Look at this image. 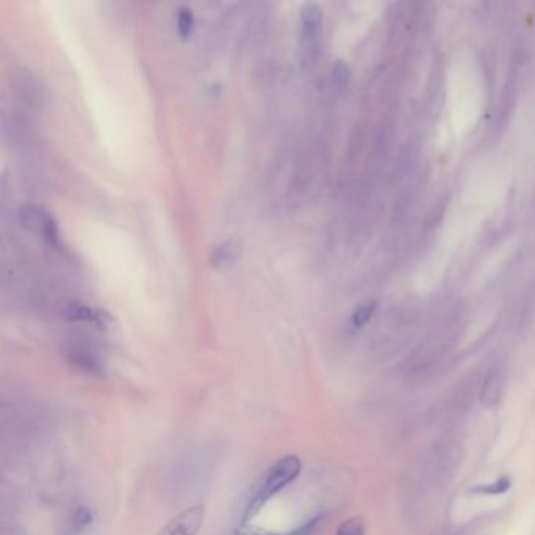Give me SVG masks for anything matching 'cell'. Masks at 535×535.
Listing matches in <instances>:
<instances>
[{
  "mask_svg": "<svg viewBox=\"0 0 535 535\" xmlns=\"http://www.w3.org/2000/svg\"><path fill=\"white\" fill-rule=\"evenodd\" d=\"M302 473V462L297 456H286L275 462L264 473L251 488V493L246 499L242 521L246 523L255 518L264 505L270 503L276 494H280L286 487L297 479Z\"/></svg>",
  "mask_w": 535,
  "mask_h": 535,
  "instance_id": "1",
  "label": "cell"
},
{
  "mask_svg": "<svg viewBox=\"0 0 535 535\" xmlns=\"http://www.w3.org/2000/svg\"><path fill=\"white\" fill-rule=\"evenodd\" d=\"M206 509L203 504H193L175 515L160 529L157 535H198L204 523Z\"/></svg>",
  "mask_w": 535,
  "mask_h": 535,
  "instance_id": "2",
  "label": "cell"
},
{
  "mask_svg": "<svg viewBox=\"0 0 535 535\" xmlns=\"http://www.w3.org/2000/svg\"><path fill=\"white\" fill-rule=\"evenodd\" d=\"M300 27H302V43L304 50V59L311 55V52L318 46L320 28H322V11L315 3L303 5L300 10Z\"/></svg>",
  "mask_w": 535,
  "mask_h": 535,
  "instance_id": "3",
  "label": "cell"
},
{
  "mask_svg": "<svg viewBox=\"0 0 535 535\" xmlns=\"http://www.w3.org/2000/svg\"><path fill=\"white\" fill-rule=\"evenodd\" d=\"M66 358L71 364L80 372L88 373V376H101L102 362L95 350L85 347L82 344H72L66 350Z\"/></svg>",
  "mask_w": 535,
  "mask_h": 535,
  "instance_id": "4",
  "label": "cell"
},
{
  "mask_svg": "<svg viewBox=\"0 0 535 535\" xmlns=\"http://www.w3.org/2000/svg\"><path fill=\"white\" fill-rule=\"evenodd\" d=\"M96 523L95 510L88 504H76L66 516V531L71 535H84L93 529Z\"/></svg>",
  "mask_w": 535,
  "mask_h": 535,
  "instance_id": "5",
  "label": "cell"
},
{
  "mask_svg": "<svg viewBox=\"0 0 535 535\" xmlns=\"http://www.w3.org/2000/svg\"><path fill=\"white\" fill-rule=\"evenodd\" d=\"M504 394V378L500 376V372L492 371L485 377L482 383L479 399L483 407L493 408L499 404V400L503 399Z\"/></svg>",
  "mask_w": 535,
  "mask_h": 535,
  "instance_id": "6",
  "label": "cell"
},
{
  "mask_svg": "<svg viewBox=\"0 0 535 535\" xmlns=\"http://www.w3.org/2000/svg\"><path fill=\"white\" fill-rule=\"evenodd\" d=\"M68 318L74 320L90 322V324L96 325L97 328H107L112 322L108 314L102 313L99 309L84 307V304H72V307L68 309Z\"/></svg>",
  "mask_w": 535,
  "mask_h": 535,
  "instance_id": "7",
  "label": "cell"
},
{
  "mask_svg": "<svg viewBox=\"0 0 535 535\" xmlns=\"http://www.w3.org/2000/svg\"><path fill=\"white\" fill-rule=\"evenodd\" d=\"M376 311H377L376 302H366L360 304V307L353 311L352 318H350V322H349V327L352 328L353 331L361 330L362 327H366L372 320L373 315H376Z\"/></svg>",
  "mask_w": 535,
  "mask_h": 535,
  "instance_id": "8",
  "label": "cell"
},
{
  "mask_svg": "<svg viewBox=\"0 0 535 535\" xmlns=\"http://www.w3.org/2000/svg\"><path fill=\"white\" fill-rule=\"evenodd\" d=\"M237 251L239 249L237 245H235V242H223V244L218 245L217 249L212 251V264H214V266H224V264L233 262L235 256H237Z\"/></svg>",
  "mask_w": 535,
  "mask_h": 535,
  "instance_id": "9",
  "label": "cell"
},
{
  "mask_svg": "<svg viewBox=\"0 0 535 535\" xmlns=\"http://www.w3.org/2000/svg\"><path fill=\"white\" fill-rule=\"evenodd\" d=\"M322 521V516H314L308 520L307 523H303L302 526H298L295 531L287 532L286 535H313L315 532V529L319 527ZM237 535H276V534H264V532H255V531H239Z\"/></svg>",
  "mask_w": 535,
  "mask_h": 535,
  "instance_id": "10",
  "label": "cell"
},
{
  "mask_svg": "<svg viewBox=\"0 0 535 535\" xmlns=\"http://www.w3.org/2000/svg\"><path fill=\"white\" fill-rule=\"evenodd\" d=\"M331 80L338 90H344L350 82V69L342 60L335 61L331 68Z\"/></svg>",
  "mask_w": 535,
  "mask_h": 535,
  "instance_id": "11",
  "label": "cell"
},
{
  "mask_svg": "<svg viewBox=\"0 0 535 535\" xmlns=\"http://www.w3.org/2000/svg\"><path fill=\"white\" fill-rule=\"evenodd\" d=\"M195 26V17L192 10L187 7H181L177 10V32H179L181 38H187L192 33V28Z\"/></svg>",
  "mask_w": 535,
  "mask_h": 535,
  "instance_id": "12",
  "label": "cell"
},
{
  "mask_svg": "<svg viewBox=\"0 0 535 535\" xmlns=\"http://www.w3.org/2000/svg\"><path fill=\"white\" fill-rule=\"evenodd\" d=\"M336 535H364V526L358 518H350L338 527Z\"/></svg>",
  "mask_w": 535,
  "mask_h": 535,
  "instance_id": "13",
  "label": "cell"
},
{
  "mask_svg": "<svg viewBox=\"0 0 535 535\" xmlns=\"http://www.w3.org/2000/svg\"><path fill=\"white\" fill-rule=\"evenodd\" d=\"M510 488V480L505 479V477H503V479H499L496 482H493L492 485H487V487H479L476 488V492L479 493H485V494H500V493H505Z\"/></svg>",
  "mask_w": 535,
  "mask_h": 535,
  "instance_id": "14",
  "label": "cell"
}]
</instances>
